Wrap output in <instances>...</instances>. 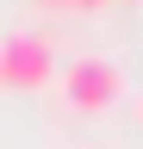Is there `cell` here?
Instances as JSON below:
<instances>
[{"instance_id":"cell-1","label":"cell","mask_w":143,"mask_h":149,"mask_svg":"<svg viewBox=\"0 0 143 149\" xmlns=\"http://www.w3.org/2000/svg\"><path fill=\"white\" fill-rule=\"evenodd\" d=\"M56 93L75 112H112L124 100V68L112 56H75V62L56 68Z\"/></svg>"},{"instance_id":"cell-4","label":"cell","mask_w":143,"mask_h":149,"mask_svg":"<svg viewBox=\"0 0 143 149\" xmlns=\"http://www.w3.org/2000/svg\"><path fill=\"white\" fill-rule=\"evenodd\" d=\"M44 6H75V0H44Z\"/></svg>"},{"instance_id":"cell-2","label":"cell","mask_w":143,"mask_h":149,"mask_svg":"<svg viewBox=\"0 0 143 149\" xmlns=\"http://www.w3.org/2000/svg\"><path fill=\"white\" fill-rule=\"evenodd\" d=\"M56 44H50L44 31H13L0 37V81L6 87H50L56 81Z\"/></svg>"},{"instance_id":"cell-5","label":"cell","mask_w":143,"mask_h":149,"mask_svg":"<svg viewBox=\"0 0 143 149\" xmlns=\"http://www.w3.org/2000/svg\"><path fill=\"white\" fill-rule=\"evenodd\" d=\"M137 118H143V100H137Z\"/></svg>"},{"instance_id":"cell-3","label":"cell","mask_w":143,"mask_h":149,"mask_svg":"<svg viewBox=\"0 0 143 149\" xmlns=\"http://www.w3.org/2000/svg\"><path fill=\"white\" fill-rule=\"evenodd\" d=\"M75 6H81V13H100V6H106V0H75Z\"/></svg>"}]
</instances>
